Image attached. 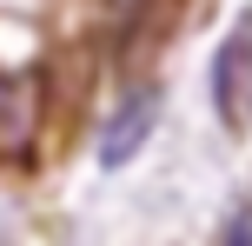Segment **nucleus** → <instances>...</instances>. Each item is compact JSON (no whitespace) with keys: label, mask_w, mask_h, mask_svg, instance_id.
I'll return each mask as SVG.
<instances>
[{"label":"nucleus","mask_w":252,"mask_h":246,"mask_svg":"<svg viewBox=\"0 0 252 246\" xmlns=\"http://www.w3.org/2000/svg\"><path fill=\"white\" fill-rule=\"evenodd\" d=\"M226 240H232V246H239V240L252 246V207H239V213H232V220H226Z\"/></svg>","instance_id":"nucleus-4"},{"label":"nucleus","mask_w":252,"mask_h":246,"mask_svg":"<svg viewBox=\"0 0 252 246\" xmlns=\"http://www.w3.org/2000/svg\"><path fill=\"white\" fill-rule=\"evenodd\" d=\"M159 106H166V93L153 87V80H139V87L120 93V106L106 113V127H100V167H126V160H139V146H146L153 127H159Z\"/></svg>","instance_id":"nucleus-3"},{"label":"nucleus","mask_w":252,"mask_h":246,"mask_svg":"<svg viewBox=\"0 0 252 246\" xmlns=\"http://www.w3.org/2000/svg\"><path fill=\"white\" fill-rule=\"evenodd\" d=\"M47 120V73L40 67H7L0 73V160H27Z\"/></svg>","instance_id":"nucleus-2"},{"label":"nucleus","mask_w":252,"mask_h":246,"mask_svg":"<svg viewBox=\"0 0 252 246\" xmlns=\"http://www.w3.org/2000/svg\"><path fill=\"white\" fill-rule=\"evenodd\" d=\"M206 93H213V113H219L226 133L252 127V13L219 40L213 67H206Z\"/></svg>","instance_id":"nucleus-1"}]
</instances>
